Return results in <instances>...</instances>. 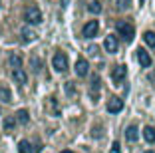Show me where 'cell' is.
<instances>
[{"instance_id":"11","label":"cell","mask_w":155,"mask_h":153,"mask_svg":"<svg viewBox=\"0 0 155 153\" xmlns=\"http://www.w3.org/2000/svg\"><path fill=\"white\" fill-rule=\"evenodd\" d=\"M125 139L131 141V143L139 139V129H137V125H129L127 129H125Z\"/></svg>"},{"instance_id":"4","label":"cell","mask_w":155,"mask_h":153,"mask_svg":"<svg viewBox=\"0 0 155 153\" xmlns=\"http://www.w3.org/2000/svg\"><path fill=\"white\" fill-rule=\"evenodd\" d=\"M18 151L20 153H40L42 151V145L40 143H30V141L22 139L18 143Z\"/></svg>"},{"instance_id":"14","label":"cell","mask_w":155,"mask_h":153,"mask_svg":"<svg viewBox=\"0 0 155 153\" xmlns=\"http://www.w3.org/2000/svg\"><path fill=\"white\" fill-rule=\"evenodd\" d=\"M97 91H100V76H94V80H91V98H94V101H97Z\"/></svg>"},{"instance_id":"27","label":"cell","mask_w":155,"mask_h":153,"mask_svg":"<svg viewBox=\"0 0 155 153\" xmlns=\"http://www.w3.org/2000/svg\"><path fill=\"white\" fill-rule=\"evenodd\" d=\"M143 2H145V0H139V4H143Z\"/></svg>"},{"instance_id":"28","label":"cell","mask_w":155,"mask_h":153,"mask_svg":"<svg viewBox=\"0 0 155 153\" xmlns=\"http://www.w3.org/2000/svg\"><path fill=\"white\" fill-rule=\"evenodd\" d=\"M145 153H155V151H145Z\"/></svg>"},{"instance_id":"15","label":"cell","mask_w":155,"mask_h":153,"mask_svg":"<svg viewBox=\"0 0 155 153\" xmlns=\"http://www.w3.org/2000/svg\"><path fill=\"white\" fill-rule=\"evenodd\" d=\"M143 137H145L147 143H155V129L151 125H147L145 129H143Z\"/></svg>"},{"instance_id":"16","label":"cell","mask_w":155,"mask_h":153,"mask_svg":"<svg viewBox=\"0 0 155 153\" xmlns=\"http://www.w3.org/2000/svg\"><path fill=\"white\" fill-rule=\"evenodd\" d=\"M0 99H2L4 104H10V101H12V94H10V90L6 86H0Z\"/></svg>"},{"instance_id":"7","label":"cell","mask_w":155,"mask_h":153,"mask_svg":"<svg viewBox=\"0 0 155 153\" xmlns=\"http://www.w3.org/2000/svg\"><path fill=\"white\" fill-rule=\"evenodd\" d=\"M74 70H76V76H78V78H84V76H87V72H90V64H87V60L78 58Z\"/></svg>"},{"instance_id":"17","label":"cell","mask_w":155,"mask_h":153,"mask_svg":"<svg viewBox=\"0 0 155 153\" xmlns=\"http://www.w3.org/2000/svg\"><path fill=\"white\" fill-rule=\"evenodd\" d=\"M22 40H24V42H32V40H36V32L30 30V28H24V30H22Z\"/></svg>"},{"instance_id":"13","label":"cell","mask_w":155,"mask_h":153,"mask_svg":"<svg viewBox=\"0 0 155 153\" xmlns=\"http://www.w3.org/2000/svg\"><path fill=\"white\" fill-rule=\"evenodd\" d=\"M16 121L22 123V125H26V123L30 121V115H28L26 109H18V111H16Z\"/></svg>"},{"instance_id":"6","label":"cell","mask_w":155,"mask_h":153,"mask_svg":"<svg viewBox=\"0 0 155 153\" xmlns=\"http://www.w3.org/2000/svg\"><path fill=\"white\" fill-rule=\"evenodd\" d=\"M97 30H100V22H97V20H90V22L82 28V34H84V38H94L97 34Z\"/></svg>"},{"instance_id":"12","label":"cell","mask_w":155,"mask_h":153,"mask_svg":"<svg viewBox=\"0 0 155 153\" xmlns=\"http://www.w3.org/2000/svg\"><path fill=\"white\" fill-rule=\"evenodd\" d=\"M12 78H14V81H16V84H20V86H22V84H26V80H28L26 72H24L22 68H16V70L12 72Z\"/></svg>"},{"instance_id":"21","label":"cell","mask_w":155,"mask_h":153,"mask_svg":"<svg viewBox=\"0 0 155 153\" xmlns=\"http://www.w3.org/2000/svg\"><path fill=\"white\" fill-rule=\"evenodd\" d=\"M87 10H90L91 14H100V12H101V4L97 2V0H94V2H90V6H87Z\"/></svg>"},{"instance_id":"18","label":"cell","mask_w":155,"mask_h":153,"mask_svg":"<svg viewBox=\"0 0 155 153\" xmlns=\"http://www.w3.org/2000/svg\"><path fill=\"white\" fill-rule=\"evenodd\" d=\"M30 68H32V72H34V74H40V70H42V62L36 58V56H32V58H30Z\"/></svg>"},{"instance_id":"5","label":"cell","mask_w":155,"mask_h":153,"mask_svg":"<svg viewBox=\"0 0 155 153\" xmlns=\"http://www.w3.org/2000/svg\"><path fill=\"white\" fill-rule=\"evenodd\" d=\"M125 76H127V68L125 66H115L114 70H111V80H114L115 86H119V84L125 80Z\"/></svg>"},{"instance_id":"1","label":"cell","mask_w":155,"mask_h":153,"mask_svg":"<svg viewBox=\"0 0 155 153\" xmlns=\"http://www.w3.org/2000/svg\"><path fill=\"white\" fill-rule=\"evenodd\" d=\"M115 30H117V34L127 42V44H129V42H133V36H135V28H133V24H129V22H117Z\"/></svg>"},{"instance_id":"2","label":"cell","mask_w":155,"mask_h":153,"mask_svg":"<svg viewBox=\"0 0 155 153\" xmlns=\"http://www.w3.org/2000/svg\"><path fill=\"white\" fill-rule=\"evenodd\" d=\"M24 20H26L28 24H40L42 22V12H40V8H38L36 4H30L26 8V12H24Z\"/></svg>"},{"instance_id":"22","label":"cell","mask_w":155,"mask_h":153,"mask_svg":"<svg viewBox=\"0 0 155 153\" xmlns=\"http://www.w3.org/2000/svg\"><path fill=\"white\" fill-rule=\"evenodd\" d=\"M129 4H131V0H115V8L117 10H127Z\"/></svg>"},{"instance_id":"19","label":"cell","mask_w":155,"mask_h":153,"mask_svg":"<svg viewBox=\"0 0 155 153\" xmlns=\"http://www.w3.org/2000/svg\"><path fill=\"white\" fill-rule=\"evenodd\" d=\"M8 62H10V66H12L14 70H16V68H22V58H20L18 54H12L8 58Z\"/></svg>"},{"instance_id":"26","label":"cell","mask_w":155,"mask_h":153,"mask_svg":"<svg viewBox=\"0 0 155 153\" xmlns=\"http://www.w3.org/2000/svg\"><path fill=\"white\" fill-rule=\"evenodd\" d=\"M62 153H74V151H70V149H64V151H62Z\"/></svg>"},{"instance_id":"24","label":"cell","mask_w":155,"mask_h":153,"mask_svg":"<svg viewBox=\"0 0 155 153\" xmlns=\"http://www.w3.org/2000/svg\"><path fill=\"white\" fill-rule=\"evenodd\" d=\"M66 91H68L70 95L76 94V86H74V81H66Z\"/></svg>"},{"instance_id":"8","label":"cell","mask_w":155,"mask_h":153,"mask_svg":"<svg viewBox=\"0 0 155 153\" xmlns=\"http://www.w3.org/2000/svg\"><path fill=\"white\" fill-rule=\"evenodd\" d=\"M123 109V99H119L117 95H111L107 101V111L110 113H119Z\"/></svg>"},{"instance_id":"20","label":"cell","mask_w":155,"mask_h":153,"mask_svg":"<svg viewBox=\"0 0 155 153\" xmlns=\"http://www.w3.org/2000/svg\"><path fill=\"white\" fill-rule=\"evenodd\" d=\"M143 40H145V44L149 48H155V32H145L143 34Z\"/></svg>"},{"instance_id":"25","label":"cell","mask_w":155,"mask_h":153,"mask_svg":"<svg viewBox=\"0 0 155 153\" xmlns=\"http://www.w3.org/2000/svg\"><path fill=\"white\" fill-rule=\"evenodd\" d=\"M111 149H114V153H119V141H115V143H114V147H111Z\"/></svg>"},{"instance_id":"10","label":"cell","mask_w":155,"mask_h":153,"mask_svg":"<svg viewBox=\"0 0 155 153\" xmlns=\"http://www.w3.org/2000/svg\"><path fill=\"white\" fill-rule=\"evenodd\" d=\"M104 48L107 50L110 54H115V52H117V38L115 36H107L105 42H104Z\"/></svg>"},{"instance_id":"23","label":"cell","mask_w":155,"mask_h":153,"mask_svg":"<svg viewBox=\"0 0 155 153\" xmlns=\"http://www.w3.org/2000/svg\"><path fill=\"white\" fill-rule=\"evenodd\" d=\"M14 125H16V119H14V117H8V119L4 121V129L6 131H14Z\"/></svg>"},{"instance_id":"9","label":"cell","mask_w":155,"mask_h":153,"mask_svg":"<svg viewBox=\"0 0 155 153\" xmlns=\"http://www.w3.org/2000/svg\"><path fill=\"white\" fill-rule=\"evenodd\" d=\"M137 62L141 64V68H149L151 66V56L147 54L143 48H139L137 50Z\"/></svg>"},{"instance_id":"3","label":"cell","mask_w":155,"mask_h":153,"mask_svg":"<svg viewBox=\"0 0 155 153\" xmlns=\"http://www.w3.org/2000/svg\"><path fill=\"white\" fill-rule=\"evenodd\" d=\"M52 66H54V70L60 72V74L68 72V56H66L64 52H56L54 58H52Z\"/></svg>"}]
</instances>
